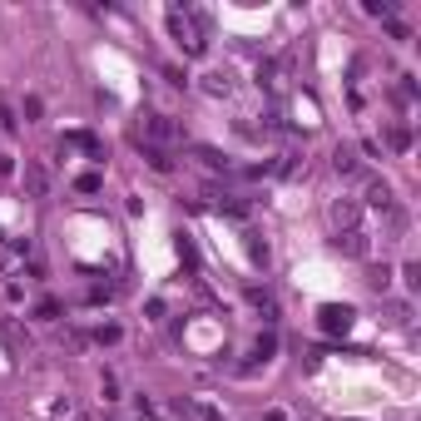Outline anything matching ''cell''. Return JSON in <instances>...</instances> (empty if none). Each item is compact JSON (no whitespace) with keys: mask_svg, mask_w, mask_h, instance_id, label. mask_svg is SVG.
<instances>
[{"mask_svg":"<svg viewBox=\"0 0 421 421\" xmlns=\"http://www.w3.org/2000/svg\"><path fill=\"white\" fill-rule=\"evenodd\" d=\"M362 10H367V15H382V20H392V15H397V0H362Z\"/></svg>","mask_w":421,"mask_h":421,"instance_id":"18","label":"cell"},{"mask_svg":"<svg viewBox=\"0 0 421 421\" xmlns=\"http://www.w3.org/2000/svg\"><path fill=\"white\" fill-rule=\"evenodd\" d=\"M198 416H203V421H223V416H219V411H214V406H203V411H198Z\"/></svg>","mask_w":421,"mask_h":421,"instance_id":"28","label":"cell"},{"mask_svg":"<svg viewBox=\"0 0 421 421\" xmlns=\"http://www.w3.org/2000/svg\"><path fill=\"white\" fill-rule=\"evenodd\" d=\"M243 238H248V258L258 263V268H268L273 253H268V243H263V233H243Z\"/></svg>","mask_w":421,"mask_h":421,"instance_id":"13","label":"cell"},{"mask_svg":"<svg viewBox=\"0 0 421 421\" xmlns=\"http://www.w3.org/2000/svg\"><path fill=\"white\" fill-rule=\"evenodd\" d=\"M10 169H15V164H10V154H0V179H6Z\"/></svg>","mask_w":421,"mask_h":421,"instance_id":"27","label":"cell"},{"mask_svg":"<svg viewBox=\"0 0 421 421\" xmlns=\"http://www.w3.org/2000/svg\"><path fill=\"white\" fill-rule=\"evenodd\" d=\"M198 159L214 169V174H228V154H219V149H208V144H203V149H198Z\"/></svg>","mask_w":421,"mask_h":421,"instance_id":"15","label":"cell"},{"mask_svg":"<svg viewBox=\"0 0 421 421\" xmlns=\"http://www.w3.org/2000/svg\"><path fill=\"white\" fill-rule=\"evenodd\" d=\"M332 169H337L342 179H352V174L362 169V159H357V149H352V144H337V149H332Z\"/></svg>","mask_w":421,"mask_h":421,"instance_id":"8","label":"cell"},{"mask_svg":"<svg viewBox=\"0 0 421 421\" xmlns=\"http://www.w3.org/2000/svg\"><path fill=\"white\" fill-rule=\"evenodd\" d=\"M0 129H6V134H15V129H20V119L10 115V104H0Z\"/></svg>","mask_w":421,"mask_h":421,"instance_id":"26","label":"cell"},{"mask_svg":"<svg viewBox=\"0 0 421 421\" xmlns=\"http://www.w3.org/2000/svg\"><path fill=\"white\" fill-rule=\"evenodd\" d=\"M179 258H184V263H189V268H198V253H193V243H189V238H184V233H179Z\"/></svg>","mask_w":421,"mask_h":421,"instance_id":"25","label":"cell"},{"mask_svg":"<svg viewBox=\"0 0 421 421\" xmlns=\"http://www.w3.org/2000/svg\"><path fill=\"white\" fill-rule=\"evenodd\" d=\"M357 219H362V208H357V198H337V203H332V223H337V233H347V228H357Z\"/></svg>","mask_w":421,"mask_h":421,"instance_id":"5","label":"cell"},{"mask_svg":"<svg viewBox=\"0 0 421 421\" xmlns=\"http://www.w3.org/2000/svg\"><path fill=\"white\" fill-rule=\"evenodd\" d=\"M258 84L268 89V94H278V65L273 60H258Z\"/></svg>","mask_w":421,"mask_h":421,"instance_id":"14","label":"cell"},{"mask_svg":"<svg viewBox=\"0 0 421 421\" xmlns=\"http://www.w3.org/2000/svg\"><path fill=\"white\" fill-rule=\"evenodd\" d=\"M332 243H337V253H347V258H367V253H372V238H367L362 228H347V233H337Z\"/></svg>","mask_w":421,"mask_h":421,"instance_id":"3","label":"cell"},{"mask_svg":"<svg viewBox=\"0 0 421 421\" xmlns=\"http://www.w3.org/2000/svg\"><path fill=\"white\" fill-rule=\"evenodd\" d=\"M238 84H233V75L228 70H214V75H203V94H214V99H228Z\"/></svg>","mask_w":421,"mask_h":421,"instance_id":"9","label":"cell"},{"mask_svg":"<svg viewBox=\"0 0 421 421\" xmlns=\"http://www.w3.org/2000/svg\"><path fill=\"white\" fill-rule=\"evenodd\" d=\"M65 149H84L89 159H104V144H99L89 129H70V134H65Z\"/></svg>","mask_w":421,"mask_h":421,"instance_id":"7","label":"cell"},{"mask_svg":"<svg viewBox=\"0 0 421 421\" xmlns=\"http://www.w3.org/2000/svg\"><path fill=\"white\" fill-rule=\"evenodd\" d=\"M55 318H60V302H50V297H45V302L35 307V323H55Z\"/></svg>","mask_w":421,"mask_h":421,"instance_id":"23","label":"cell"},{"mask_svg":"<svg viewBox=\"0 0 421 421\" xmlns=\"http://www.w3.org/2000/svg\"><path fill=\"white\" fill-rule=\"evenodd\" d=\"M99 392H104V401H119V382H115V372L99 377Z\"/></svg>","mask_w":421,"mask_h":421,"instance_id":"24","label":"cell"},{"mask_svg":"<svg viewBox=\"0 0 421 421\" xmlns=\"http://www.w3.org/2000/svg\"><path fill=\"white\" fill-rule=\"evenodd\" d=\"M25 189H30V198H45V193H50V174H45V164H25Z\"/></svg>","mask_w":421,"mask_h":421,"instance_id":"10","label":"cell"},{"mask_svg":"<svg viewBox=\"0 0 421 421\" xmlns=\"http://www.w3.org/2000/svg\"><path fill=\"white\" fill-rule=\"evenodd\" d=\"M99 169H84V174H75V193H99Z\"/></svg>","mask_w":421,"mask_h":421,"instance_id":"16","label":"cell"},{"mask_svg":"<svg viewBox=\"0 0 421 421\" xmlns=\"http://www.w3.org/2000/svg\"><path fill=\"white\" fill-rule=\"evenodd\" d=\"M134 416H139V421H164V411L154 406L149 397H134Z\"/></svg>","mask_w":421,"mask_h":421,"instance_id":"19","label":"cell"},{"mask_svg":"<svg viewBox=\"0 0 421 421\" xmlns=\"http://www.w3.org/2000/svg\"><path fill=\"white\" fill-rule=\"evenodd\" d=\"M119 337H124V332H119V323H99V327H94V342H99V347H115Z\"/></svg>","mask_w":421,"mask_h":421,"instance_id":"17","label":"cell"},{"mask_svg":"<svg viewBox=\"0 0 421 421\" xmlns=\"http://www.w3.org/2000/svg\"><path fill=\"white\" fill-rule=\"evenodd\" d=\"M174 139H179V124H174L169 115H144V124H139V144L164 149V144H174Z\"/></svg>","mask_w":421,"mask_h":421,"instance_id":"1","label":"cell"},{"mask_svg":"<svg viewBox=\"0 0 421 421\" xmlns=\"http://www.w3.org/2000/svg\"><path fill=\"white\" fill-rule=\"evenodd\" d=\"M367 203H372L377 214H392V208H397V198H392V184H387V179H372V184H367Z\"/></svg>","mask_w":421,"mask_h":421,"instance_id":"4","label":"cell"},{"mask_svg":"<svg viewBox=\"0 0 421 421\" xmlns=\"http://www.w3.org/2000/svg\"><path fill=\"white\" fill-rule=\"evenodd\" d=\"M273 352H278V337H273V332L258 337V342H253V362L243 367V372H253V367H263V362H273Z\"/></svg>","mask_w":421,"mask_h":421,"instance_id":"12","label":"cell"},{"mask_svg":"<svg viewBox=\"0 0 421 421\" xmlns=\"http://www.w3.org/2000/svg\"><path fill=\"white\" fill-rule=\"evenodd\" d=\"M318 323H323V332H352L357 307H347V302H327V307L318 312Z\"/></svg>","mask_w":421,"mask_h":421,"instance_id":"2","label":"cell"},{"mask_svg":"<svg viewBox=\"0 0 421 421\" xmlns=\"http://www.w3.org/2000/svg\"><path fill=\"white\" fill-rule=\"evenodd\" d=\"M401 283L406 293H421V263H401Z\"/></svg>","mask_w":421,"mask_h":421,"instance_id":"20","label":"cell"},{"mask_svg":"<svg viewBox=\"0 0 421 421\" xmlns=\"http://www.w3.org/2000/svg\"><path fill=\"white\" fill-rule=\"evenodd\" d=\"M248 302H253V312H263V323H278V297L268 288H248Z\"/></svg>","mask_w":421,"mask_h":421,"instance_id":"6","label":"cell"},{"mask_svg":"<svg viewBox=\"0 0 421 421\" xmlns=\"http://www.w3.org/2000/svg\"><path fill=\"white\" fill-rule=\"evenodd\" d=\"M387 144H392L397 154H406V149H411V134H406V129L397 124V129H387Z\"/></svg>","mask_w":421,"mask_h":421,"instance_id":"22","label":"cell"},{"mask_svg":"<svg viewBox=\"0 0 421 421\" xmlns=\"http://www.w3.org/2000/svg\"><path fill=\"white\" fill-rule=\"evenodd\" d=\"M139 154L149 159L154 174H174V159H169V149H154V144H139Z\"/></svg>","mask_w":421,"mask_h":421,"instance_id":"11","label":"cell"},{"mask_svg":"<svg viewBox=\"0 0 421 421\" xmlns=\"http://www.w3.org/2000/svg\"><path fill=\"white\" fill-rule=\"evenodd\" d=\"M367 283H372L377 293H387V288H392V268H387V263H382V268H372V273H367Z\"/></svg>","mask_w":421,"mask_h":421,"instance_id":"21","label":"cell"}]
</instances>
